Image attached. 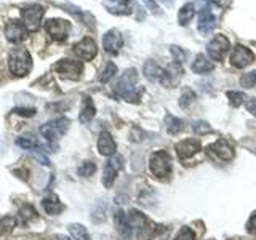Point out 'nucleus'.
Wrapping results in <instances>:
<instances>
[{"label": "nucleus", "mask_w": 256, "mask_h": 240, "mask_svg": "<svg viewBox=\"0 0 256 240\" xmlns=\"http://www.w3.org/2000/svg\"><path fill=\"white\" fill-rule=\"evenodd\" d=\"M136 82H138L136 69H126L114 85V93L120 98L126 100L128 102H140L142 88H136Z\"/></svg>", "instance_id": "f257e3e1"}, {"label": "nucleus", "mask_w": 256, "mask_h": 240, "mask_svg": "<svg viewBox=\"0 0 256 240\" xmlns=\"http://www.w3.org/2000/svg\"><path fill=\"white\" fill-rule=\"evenodd\" d=\"M8 66H10L12 74L16 77L28 76L32 69V58L30 53L26 48H14L10 53V60H8Z\"/></svg>", "instance_id": "f03ea898"}, {"label": "nucleus", "mask_w": 256, "mask_h": 240, "mask_svg": "<svg viewBox=\"0 0 256 240\" xmlns=\"http://www.w3.org/2000/svg\"><path fill=\"white\" fill-rule=\"evenodd\" d=\"M45 14V8L38 4H30L22 6L21 10V21L29 32H36L40 28V22Z\"/></svg>", "instance_id": "7ed1b4c3"}, {"label": "nucleus", "mask_w": 256, "mask_h": 240, "mask_svg": "<svg viewBox=\"0 0 256 240\" xmlns=\"http://www.w3.org/2000/svg\"><path fill=\"white\" fill-rule=\"evenodd\" d=\"M69 125H70V122H69L68 117L53 118V120H50V122H46L45 125L40 126V134L50 142H54L69 130Z\"/></svg>", "instance_id": "20e7f679"}, {"label": "nucleus", "mask_w": 256, "mask_h": 240, "mask_svg": "<svg viewBox=\"0 0 256 240\" xmlns=\"http://www.w3.org/2000/svg\"><path fill=\"white\" fill-rule=\"evenodd\" d=\"M149 168L157 178H165L172 172V156L166 150H156L152 152L149 158Z\"/></svg>", "instance_id": "39448f33"}, {"label": "nucleus", "mask_w": 256, "mask_h": 240, "mask_svg": "<svg viewBox=\"0 0 256 240\" xmlns=\"http://www.w3.org/2000/svg\"><path fill=\"white\" fill-rule=\"evenodd\" d=\"M53 70L56 74H60L62 78L68 80H78L82 76V64L78 61H72V60H61L53 66Z\"/></svg>", "instance_id": "423d86ee"}, {"label": "nucleus", "mask_w": 256, "mask_h": 240, "mask_svg": "<svg viewBox=\"0 0 256 240\" xmlns=\"http://www.w3.org/2000/svg\"><path fill=\"white\" fill-rule=\"evenodd\" d=\"M45 30L53 40H56V42H62V40H66L69 36L70 22L66 20H60V18L48 20L45 22Z\"/></svg>", "instance_id": "0eeeda50"}, {"label": "nucleus", "mask_w": 256, "mask_h": 240, "mask_svg": "<svg viewBox=\"0 0 256 240\" xmlns=\"http://www.w3.org/2000/svg\"><path fill=\"white\" fill-rule=\"evenodd\" d=\"M124 166V157L120 154H114L110 156V158L108 160V164L104 165V173H102V184L104 188L110 189L112 184H114L117 173L120 172V168Z\"/></svg>", "instance_id": "6e6552de"}, {"label": "nucleus", "mask_w": 256, "mask_h": 240, "mask_svg": "<svg viewBox=\"0 0 256 240\" xmlns=\"http://www.w3.org/2000/svg\"><path fill=\"white\" fill-rule=\"evenodd\" d=\"M230 48V42L226 36H214L212 38V42L206 45V52L208 56H210L212 61H222L224 54L228 53V50Z\"/></svg>", "instance_id": "1a4fd4ad"}, {"label": "nucleus", "mask_w": 256, "mask_h": 240, "mask_svg": "<svg viewBox=\"0 0 256 240\" xmlns=\"http://www.w3.org/2000/svg\"><path fill=\"white\" fill-rule=\"evenodd\" d=\"M28 32L29 30L24 28V24L16 20H10L5 24V37L12 44H21L28 37Z\"/></svg>", "instance_id": "9d476101"}, {"label": "nucleus", "mask_w": 256, "mask_h": 240, "mask_svg": "<svg viewBox=\"0 0 256 240\" xmlns=\"http://www.w3.org/2000/svg\"><path fill=\"white\" fill-rule=\"evenodd\" d=\"M254 61V54L250 48H246L244 45H237L234 48V52L230 54V64L237 69H242L248 64H252Z\"/></svg>", "instance_id": "9b49d317"}, {"label": "nucleus", "mask_w": 256, "mask_h": 240, "mask_svg": "<svg viewBox=\"0 0 256 240\" xmlns=\"http://www.w3.org/2000/svg\"><path fill=\"white\" fill-rule=\"evenodd\" d=\"M96 52H98V48H96V44L92 37H85L74 45V53L84 61H92L96 56Z\"/></svg>", "instance_id": "f8f14e48"}, {"label": "nucleus", "mask_w": 256, "mask_h": 240, "mask_svg": "<svg viewBox=\"0 0 256 240\" xmlns=\"http://www.w3.org/2000/svg\"><path fill=\"white\" fill-rule=\"evenodd\" d=\"M102 46L109 54H117L120 52V48L124 46V38L122 34L117 29L108 30L102 37Z\"/></svg>", "instance_id": "ddd939ff"}, {"label": "nucleus", "mask_w": 256, "mask_h": 240, "mask_svg": "<svg viewBox=\"0 0 256 240\" xmlns=\"http://www.w3.org/2000/svg\"><path fill=\"white\" fill-rule=\"evenodd\" d=\"M214 26H216V18H214V14L212 13L210 6L200 8V10H198V24H197L200 34L208 36L214 29Z\"/></svg>", "instance_id": "4468645a"}, {"label": "nucleus", "mask_w": 256, "mask_h": 240, "mask_svg": "<svg viewBox=\"0 0 256 240\" xmlns=\"http://www.w3.org/2000/svg\"><path fill=\"white\" fill-rule=\"evenodd\" d=\"M206 152H212L213 156L221 160H226V162L234 158V149H232V146L226 140H218L210 144V146H206Z\"/></svg>", "instance_id": "2eb2a0df"}, {"label": "nucleus", "mask_w": 256, "mask_h": 240, "mask_svg": "<svg viewBox=\"0 0 256 240\" xmlns=\"http://www.w3.org/2000/svg\"><path fill=\"white\" fill-rule=\"evenodd\" d=\"M182 74H184L182 64L173 61L172 66L164 70L162 78H160V84H162L164 86H174V85H178Z\"/></svg>", "instance_id": "dca6fc26"}, {"label": "nucleus", "mask_w": 256, "mask_h": 240, "mask_svg": "<svg viewBox=\"0 0 256 240\" xmlns=\"http://www.w3.org/2000/svg\"><path fill=\"white\" fill-rule=\"evenodd\" d=\"M174 149H176V154H178L180 160H186L192 156H196L200 150V141L194 140V138L184 140V141H180L178 144H176Z\"/></svg>", "instance_id": "f3484780"}, {"label": "nucleus", "mask_w": 256, "mask_h": 240, "mask_svg": "<svg viewBox=\"0 0 256 240\" xmlns=\"http://www.w3.org/2000/svg\"><path fill=\"white\" fill-rule=\"evenodd\" d=\"M104 8L110 14H132L133 2L132 0H102Z\"/></svg>", "instance_id": "a211bd4d"}, {"label": "nucleus", "mask_w": 256, "mask_h": 240, "mask_svg": "<svg viewBox=\"0 0 256 240\" xmlns=\"http://www.w3.org/2000/svg\"><path fill=\"white\" fill-rule=\"evenodd\" d=\"M98 150L101 156H114L117 150V144L114 141V138L110 136L109 132H101L100 138H98Z\"/></svg>", "instance_id": "6ab92c4d"}, {"label": "nucleus", "mask_w": 256, "mask_h": 240, "mask_svg": "<svg viewBox=\"0 0 256 240\" xmlns=\"http://www.w3.org/2000/svg\"><path fill=\"white\" fill-rule=\"evenodd\" d=\"M96 114V108H94V102L90 96H84L82 100V108H80V116H78V120L82 124H88L90 120H93Z\"/></svg>", "instance_id": "aec40b11"}, {"label": "nucleus", "mask_w": 256, "mask_h": 240, "mask_svg": "<svg viewBox=\"0 0 256 240\" xmlns=\"http://www.w3.org/2000/svg\"><path fill=\"white\" fill-rule=\"evenodd\" d=\"M42 206H44V210L45 213L48 214H52V216H56V214H60L62 210H64V205L60 202V198L56 197L54 194H50V196H46L44 200H42Z\"/></svg>", "instance_id": "412c9836"}, {"label": "nucleus", "mask_w": 256, "mask_h": 240, "mask_svg": "<svg viewBox=\"0 0 256 240\" xmlns=\"http://www.w3.org/2000/svg\"><path fill=\"white\" fill-rule=\"evenodd\" d=\"M213 62L208 61V58H205L204 54H198L192 62V72H196V74H208L213 70Z\"/></svg>", "instance_id": "4be33fe9"}, {"label": "nucleus", "mask_w": 256, "mask_h": 240, "mask_svg": "<svg viewBox=\"0 0 256 240\" xmlns=\"http://www.w3.org/2000/svg\"><path fill=\"white\" fill-rule=\"evenodd\" d=\"M116 226H117L118 234H122L124 237H132L133 230H132V228H130V224H128L126 214H125L122 210H118V212L116 213Z\"/></svg>", "instance_id": "5701e85b"}, {"label": "nucleus", "mask_w": 256, "mask_h": 240, "mask_svg": "<svg viewBox=\"0 0 256 240\" xmlns=\"http://www.w3.org/2000/svg\"><path fill=\"white\" fill-rule=\"evenodd\" d=\"M142 70H144V76H146L149 80H152V82H154V80H160L164 74V69H160V66L154 61H148L144 64Z\"/></svg>", "instance_id": "b1692460"}, {"label": "nucleus", "mask_w": 256, "mask_h": 240, "mask_svg": "<svg viewBox=\"0 0 256 240\" xmlns=\"http://www.w3.org/2000/svg\"><path fill=\"white\" fill-rule=\"evenodd\" d=\"M194 14H196V10H194V5L192 4H186L184 6H181V10L178 13V21L181 26H188L190 20L194 18Z\"/></svg>", "instance_id": "393cba45"}, {"label": "nucleus", "mask_w": 256, "mask_h": 240, "mask_svg": "<svg viewBox=\"0 0 256 240\" xmlns=\"http://www.w3.org/2000/svg\"><path fill=\"white\" fill-rule=\"evenodd\" d=\"M16 144H18L20 148L26 149V150H34V149H38L40 144L37 141V138L34 134H26V136H21V138L16 140Z\"/></svg>", "instance_id": "a878e982"}, {"label": "nucleus", "mask_w": 256, "mask_h": 240, "mask_svg": "<svg viewBox=\"0 0 256 240\" xmlns=\"http://www.w3.org/2000/svg\"><path fill=\"white\" fill-rule=\"evenodd\" d=\"M165 122H166V128H168V133H170V134H178L184 128L182 120L178 118V117H174V116H170V114L165 117Z\"/></svg>", "instance_id": "bb28decb"}, {"label": "nucleus", "mask_w": 256, "mask_h": 240, "mask_svg": "<svg viewBox=\"0 0 256 240\" xmlns=\"http://www.w3.org/2000/svg\"><path fill=\"white\" fill-rule=\"evenodd\" d=\"M69 232L76 240H92L86 228L82 224H69Z\"/></svg>", "instance_id": "cd10ccee"}, {"label": "nucleus", "mask_w": 256, "mask_h": 240, "mask_svg": "<svg viewBox=\"0 0 256 240\" xmlns=\"http://www.w3.org/2000/svg\"><path fill=\"white\" fill-rule=\"evenodd\" d=\"M117 74V66L114 62H106V66H104V69L100 72V76H98V80L101 84H108L109 80L114 77Z\"/></svg>", "instance_id": "c85d7f7f"}, {"label": "nucleus", "mask_w": 256, "mask_h": 240, "mask_svg": "<svg viewBox=\"0 0 256 240\" xmlns=\"http://www.w3.org/2000/svg\"><path fill=\"white\" fill-rule=\"evenodd\" d=\"M16 226V220L13 216H2L0 218V234H8V232H12Z\"/></svg>", "instance_id": "c756f323"}, {"label": "nucleus", "mask_w": 256, "mask_h": 240, "mask_svg": "<svg viewBox=\"0 0 256 240\" xmlns=\"http://www.w3.org/2000/svg\"><path fill=\"white\" fill-rule=\"evenodd\" d=\"M94 172H96V165H94V162H92V160H86V162H84L82 165L78 166V170H77V173L80 176H84V178L92 176Z\"/></svg>", "instance_id": "7c9ffc66"}, {"label": "nucleus", "mask_w": 256, "mask_h": 240, "mask_svg": "<svg viewBox=\"0 0 256 240\" xmlns=\"http://www.w3.org/2000/svg\"><path fill=\"white\" fill-rule=\"evenodd\" d=\"M20 216L24 222H28L30 220H36L37 218V212L34 210V206L32 205H24L21 210H20Z\"/></svg>", "instance_id": "2f4dec72"}, {"label": "nucleus", "mask_w": 256, "mask_h": 240, "mask_svg": "<svg viewBox=\"0 0 256 240\" xmlns=\"http://www.w3.org/2000/svg\"><path fill=\"white\" fill-rule=\"evenodd\" d=\"M194 100H196V93L192 92L189 86H186V88H184V90H182V94H181V101H180V106H181V108H188L189 104H190L192 101H194Z\"/></svg>", "instance_id": "473e14b6"}, {"label": "nucleus", "mask_w": 256, "mask_h": 240, "mask_svg": "<svg viewBox=\"0 0 256 240\" xmlns=\"http://www.w3.org/2000/svg\"><path fill=\"white\" fill-rule=\"evenodd\" d=\"M228 98H229L230 104L234 108H238L240 104H244L246 101V96L244 93H240V92H229L228 93Z\"/></svg>", "instance_id": "72a5a7b5"}, {"label": "nucleus", "mask_w": 256, "mask_h": 240, "mask_svg": "<svg viewBox=\"0 0 256 240\" xmlns=\"http://www.w3.org/2000/svg\"><path fill=\"white\" fill-rule=\"evenodd\" d=\"M240 85L245 88H253L256 86V72H248V74H244L240 77Z\"/></svg>", "instance_id": "f704fd0d"}, {"label": "nucleus", "mask_w": 256, "mask_h": 240, "mask_svg": "<svg viewBox=\"0 0 256 240\" xmlns=\"http://www.w3.org/2000/svg\"><path fill=\"white\" fill-rule=\"evenodd\" d=\"M170 53H172V56H173V61H174V62L182 64L184 61H186V52H184L182 48L176 46V45H172V46H170Z\"/></svg>", "instance_id": "c9c22d12"}, {"label": "nucleus", "mask_w": 256, "mask_h": 240, "mask_svg": "<svg viewBox=\"0 0 256 240\" xmlns=\"http://www.w3.org/2000/svg\"><path fill=\"white\" fill-rule=\"evenodd\" d=\"M174 240H196V232L188 226H182L178 232V236L174 237Z\"/></svg>", "instance_id": "e433bc0d"}, {"label": "nucleus", "mask_w": 256, "mask_h": 240, "mask_svg": "<svg viewBox=\"0 0 256 240\" xmlns=\"http://www.w3.org/2000/svg\"><path fill=\"white\" fill-rule=\"evenodd\" d=\"M192 130H194L197 134H204V133H208L212 130L210 125L206 122H202V120H198V122H194V126H192Z\"/></svg>", "instance_id": "4c0bfd02"}, {"label": "nucleus", "mask_w": 256, "mask_h": 240, "mask_svg": "<svg viewBox=\"0 0 256 240\" xmlns=\"http://www.w3.org/2000/svg\"><path fill=\"white\" fill-rule=\"evenodd\" d=\"M132 141H134V142H140V141H142V138H144V132L141 130L140 126H134L133 130H132Z\"/></svg>", "instance_id": "58836bf2"}, {"label": "nucleus", "mask_w": 256, "mask_h": 240, "mask_svg": "<svg viewBox=\"0 0 256 240\" xmlns=\"http://www.w3.org/2000/svg\"><path fill=\"white\" fill-rule=\"evenodd\" d=\"M246 230L250 232L252 236H256V212L250 216V220L246 222Z\"/></svg>", "instance_id": "ea45409f"}, {"label": "nucleus", "mask_w": 256, "mask_h": 240, "mask_svg": "<svg viewBox=\"0 0 256 240\" xmlns=\"http://www.w3.org/2000/svg\"><path fill=\"white\" fill-rule=\"evenodd\" d=\"M245 108H246V110L250 112L252 116L256 117V100H254V98H246V101H245Z\"/></svg>", "instance_id": "a19ab883"}, {"label": "nucleus", "mask_w": 256, "mask_h": 240, "mask_svg": "<svg viewBox=\"0 0 256 240\" xmlns=\"http://www.w3.org/2000/svg\"><path fill=\"white\" fill-rule=\"evenodd\" d=\"M14 114H20V116H26V117H32L36 114V109H28V108H16Z\"/></svg>", "instance_id": "79ce46f5"}, {"label": "nucleus", "mask_w": 256, "mask_h": 240, "mask_svg": "<svg viewBox=\"0 0 256 240\" xmlns=\"http://www.w3.org/2000/svg\"><path fill=\"white\" fill-rule=\"evenodd\" d=\"M142 2L152 13H158V6L156 5V0H142Z\"/></svg>", "instance_id": "37998d69"}, {"label": "nucleus", "mask_w": 256, "mask_h": 240, "mask_svg": "<svg viewBox=\"0 0 256 240\" xmlns=\"http://www.w3.org/2000/svg\"><path fill=\"white\" fill-rule=\"evenodd\" d=\"M213 2L218 5L220 8H228L232 4V0H213Z\"/></svg>", "instance_id": "c03bdc74"}, {"label": "nucleus", "mask_w": 256, "mask_h": 240, "mask_svg": "<svg viewBox=\"0 0 256 240\" xmlns=\"http://www.w3.org/2000/svg\"><path fill=\"white\" fill-rule=\"evenodd\" d=\"M160 2H162L164 5H166V6H172L174 0H160Z\"/></svg>", "instance_id": "a18cd8bd"}, {"label": "nucleus", "mask_w": 256, "mask_h": 240, "mask_svg": "<svg viewBox=\"0 0 256 240\" xmlns=\"http://www.w3.org/2000/svg\"><path fill=\"white\" fill-rule=\"evenodd\" d=\"M58 240H70V238L66 237V236H58Z\"/></svg>", "instance_id": "49530a36"}]
</instances>
